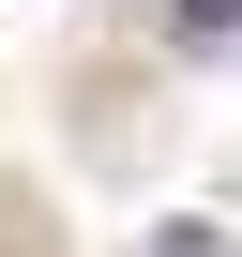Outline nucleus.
Segmentation results:
<instances>
[{"mask_svg":"<svg viewBox=\"0 0 242 257\" xmlns=\"http://www.w3.org/2000/svg\"><path fill=\"white\" fill-rule=\"evenodd\" d=\"M152 257H227V242H212V227H167V242H152Z\"/></svg>","mask_w":242,"mask_h":257,"instance_id":"nucleus-2","label":"nucleus"},{"mask_svg":"<svg viewBox=\"0 0 242 257\" xmlns=\"http://www.w3.org/2000/svg\"><path fill=\"white\" fill-rule=\"evenodd\" d=\"M167 16H182V46H227V31H242V0H167Z\"/></svg>","mask_w":242,"mask_h":257,"instance_id":"nucleus-1","label":"nucleus"}]
</instances>
